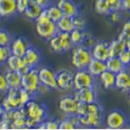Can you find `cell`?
Wrapping results in <instances>:
<instances>
[{
	"instance_id": "obj_6",
	"label": "cell",
	"mask_w": 130,
	"mask_h": 130,
	"mask_svg": "<svg viewBox=\"0 0 130 130\" xmlns=\"http://www.w3.org/2000/svg\"><path fill=\"white\" fill-rule=\"evenodd\" d=\"M49 44L53 52L59 53H66L70 50H72L74 47L71 43L69 32H60V31L49 40Z\"/></svg>"
},
{
	"instance_id": "obj_12",
	"label": "cell",
	"mask_w": 130,
	"mask_h": 130,
	"mask_svg": "<svg viewBox=\"0 0 130 130\" xmlns=\"http://www.w3.org/2000/svg\"><path fill=\"white\" fill-rule=\"evenodd\" d=\"M23 58L31 69L39 68V66L42 64V61H43V54L41 51L32 44L27 49V51L25 52Z\"/></svg>"
},
{
	"instance_id": "obj_15",
	"label": "cell",
	"mask_w": 130,
	"mask_h": 130,
	"mask_svg": "<svg viewBox=\"0 0 130 130\" xmlns=\"http://www.w3.org/2000/svg\"><path fill=\"white\" fill-rule=\"evenodd\" d=\"M6 65H7L8 69L12 70V71H18L20 74H24L26 73L31 68L26 64V62L24 61L23 57L15 56V55L10 54V56L8 57V59L6 60Z\"/></svg>"
},
{
	"instance_id": "obj_5",
	"label": "cell",
	"mask_w": 130,
	"mask_h": 130,
	"mask_svg": "<svg viewBox=\"0 0 130 130\" xmlns=\"http://www.w3.org/2000/svg\"><path fill=\"white\" fill-rule=\"evenodd\" d=\"M91 59L92 55L89 48L84 45H77L72 48L71 63L77 70L87 69Z\"/></svg>"
},
{
	"instance_id": "obj_45",
	"label": "cell",
	"mask_w": 130,
	"mask_h": 130,
	"mask_svg": "<svg viewBox=\"0 0 130 130\" xmlns=\"http://www.w3.org/2000/svg\"><path fill=\"white\" fill-rule=\"evenodd\" d=\"M126 49L128 52H130V39L126 41Z\"/></svg>"
},
{
	"instance_id": "obj_36",
	"label": "cell",
	"mask_w": 130,
	"mask_h": 130,
	"mask_svg": "<svg viewBox=\"0 0 130 130\" xmlns=\"http://www.w3.org/2000/svg\"><path fill=\"white\" fill-rule=\"evenodd\" d=\"M10 49L8 46H0V65L6 62V60L10 56Z\"/></svg>"
},
{
	"instance_id": "obj_41",
	"label": "cell",
	"mask_w": 130,
	"mask_h": 130,
	"mask_svg": "<svg viewBox=\"0 0 130 130\" xmlns=\"http://www.w3.org/2000/svg\"><path fill=\"white\" fill-rule=\"evenodd\" d=\"M108 17H109V20L111 21L112 23H114V24H118V23L121 21V18H122L119 11H111V12L108 14Z\"/></svg>"
},
{
	"instance_id": "obj_23",
	"label": "cell",
	"mask_w": 130,
	"mask_h": 130,
	"mask_svg": "<svg viewBox=\"0 0 130 130\" xmlns=\"http://www.w3.org/2000/svg\"><path fill=\"white\" fill-rule=\"evenodd\" d=\"M102 87L105 89H110L115 88V81H116V74L112 71L106 70L99 76Z\"/></svg>"
},
{
	"instance_id": "obj_22",
	"label": "cell",
	"mask_w": 130,
	"mask_h": 130,
	"mask_svg": "<svg viewBox=\"0 0 130 130\" xmlns=\"http://www.w3.org/2000/svg\"><path fill=\"white\" fill-rule=\"evenodd\" d=\"M86 70H87L93 77H95V78L99 77L104 71L107 70L106 62L103 61H100V60L92 58L91 61H89V65H88V67Z\"/></svg>"
},
{
	"instance_id": "obj_28",
	"label": "cell",
	"mask_w": 130,
	"mask_h": 130,
	"mask_svg": "<svg viewBox=\"0 0 130 130\" xmlns=\"http://www.w3.org/2000/svg\"><path fill=\"white\" fill-rule=\"evenodd\" d=\"M44 10L46 12L47 15L49 16V18L54 23H57L63 16L61 9L58 7L57 5L51 4L50 6H47L46 8H44Z\"/></svg>"
},
{
	"instance_id": "obj_11",
	"label": "cell",
	"mask_w": 130,
	"mask_h": 130,
	"mask_svg": "<svg viewBox=\"0 0 130 130\" xmlns=\"http://www.w3.org/2000/svg\"><path fill=\"white\" fill-rule=\"evenodd\" d=\"M79 101H78L74 96H65L59 101V108L66 116L77 115L79 109Z\"/></svg>"
},
{
	"instance_id": "obj_37",
	"label": "cell",
	"mask_w": 130,
	"mask_h": 130,
	"mask_svg": "<svg viewBox=\"0 0 130 130\" xmlns=\"http://www.w3.org/2000/svg\"><path fill=\"white\" fill-rule=\"evenodd\" d=\"M31 0H16V9H17V14H24V11L26 10L30 4Z\"/></svg>"
},
{
	"instance_id": "obj_18",
	"label": "cell",
	"mask_w": 130,
	"mask_h": 130,
	"mask_svg": "<svg viewBox=\"0 0 130 130\" xmlns=\"http://www.w3.org/2000/svg\"><path fill=\"white\" fill-rule=\"evenodd\" d=\"M63 15L74 17L79 14V7L73 0H59L57 3Z\"/></svg>"
},
{
	"instance_id": "obj_2",
	"label": "cell",
	"mask_w": 130,
	"mask_h": 130,
	"mask_svg": "<svg viewBox=\"0 0 130 130\" xmlns=\"http://www.w3.org/2000/svg\"><path fill=\"white\" fill-rule=\"evenodd\" d=\"M79 116V115H78ZM80 127L97 128L103 121V109L97 101L87 104V109L83 115L79 116Z\"/></svg>"
},
{
	"instance_id": "obj_29",
	"label": "cell",
	"mask_w": 130,
	"mask_h": 130,
	"mask_svg": "<svg viewBox=\"0 0 130 130\" xmlns=\"http://www.w3.org/2000/svg\"><path fill=\"white\" fill-rule=\"evenodd\" d=\"M86 32L84 30H80V29H73L71 32H70V37H71V43L74 46L77 45H81L83 43L84 40L86 38Z\"/></svg>"
},
{
	"instance_id": "obj_26",
	"label": "cell",
	"mask_w": 130,
	"mask_h": 130,
	"mask_svg": "<svg viewBox=\"0 0 130 130\" xmlns=\"http://www.w3.org/2000/svg\"><path fill=\"white\" fill-rule=\"evenodd\" d=\"M105 62H106L107 70L112 71V72L115 73V74H117V73H118L119 71L126 69L125 65L122 63V61H120V59L118 56L109 57Z\"/></svg>"
},
{
	"instance_id": "obj_33",
	"label": "cell",
	"mask_w": 130,
	"mask_h": 130,
	"mask_svg": "<svg viewBox=\"0 0 130 130\" xmlns=\"http://www.w3.org/2000/svg\"><path fill=\"white\" fill-rule=\"evenodd\" d=\"M37 129H47V130H57L59 129V121L57 120H45L37 126Z\"/></svg>"
},
{
	"instance_id": "obj_39",
	"label": "cell",
	"mask_w": 130,
	"mask_h": 130,
	"mask_svg": "<svg viewBox=\"0 0 130 130\" xmlns=\"http://www.w3.org/2000/svg\"><path fill=\"white\" fill-rule=\"evenodd\" d=\"M111 11H119L122 9V0H107Z\"/></svg>"
},
{
	"instance_id": "obj_19",
	"label": "cell",
	"mask_w": 130,
	"mask_h": 130,
	"mask_svg": "<svg viewBox=\"0 0 130 130\" xmlns=\"http://www.w3.org/2000/svg\"><path fill=\"white\" fill-rule=\"evenodd\" d=\"M17 14L16 0H0L1 18H11Z\"/></svg>"
},
{
	"instance_id": "obj_42",
	"label": "cell",
	"mask_w": 130,
	"mask_h": 130,
	"mask_svg": "<svg viewBox=\"0 0 130 130\" xmlns=\"http://www.w3.org/2000/svg\"><path fill=\"white\" fill-rule=\"evenodd\" d=\"M34 1L43 8H46L52 4V0H34Z\"/></svg>"
},
{
	"instance_id": "obj_25",
	"label": "cell",
	"mask_w": 130,
	"mask_h": 130,
	"mask_svg": "<svg viewBox=\"0 0 130 130\" xmlns=\"http://www.w3.org/2000/svg\"><path fill=\"white\" fill-rule=\"evenodd\" d=\"M108 50H109L110 57L113 56H119L121 53L126 50V41L120 40V39H116L112 42L108 43Z\"/></svg>"
},
{
	"instance_id": "obj_7",
	"label": "cell",
	"mask_w": 130,
	"mask_h": 130,
	"mask_svg": "<svg viewBox=\"0 0 130 130\" xmlns=\"http://www.w3.org/2000/svg\"><path fill=\"white\" fill-rule=\"evenodd\" d=\"M95 87V77L90 74L86 69L78 70L74 73L73 79V89H80L84 88Z\"/></svg>"
},
{
	"instance_id": "obj_13",
	"label": "cell",
	"mask_w": 130,
	"mask_h": 130,
	"mask_svg": "<svg viewBox=\"0 0 130 130\" xmlns=\"http://www.w3.org/2000/svg\"><path fill=\"white\" fill-rule=\"evenodd\" d=\"M30 46V42L25 37L17 36L15 38H13L12 42L9 45V49H10L11 54L23 57Z\"/></svg>"
},
{
	"instance_id": "obj_44",
	"label": "cell",
	"mask_w": 130,
	"mask_h": 130,
	"mask_svg": "<svg viewBox=\"0 0 130 130\" xmlns=\"http://www.w3.org/2000/svg\"><path fill=\"white\" fill-rule=\"evenodd\" d=\"M4 114H5V108H3L2 103H0V119H1V118H3Z\"/></svg>"
},
{
	"instance_id": "obj_21",
	"label": "cell",
	"mask_w": 130,
	"mask_h": 130,
	"mask_svg": "<svg viewBox=\"0 0 130 130\" xmlns=\"http://www.w3.org/2000/svg\"><path fill=\"white\" fill-rule=\"evenodd\" d=\"M4 74L7 80L9 89H18L22 88V74H20L18 71L8 69Z\"/></svg>"
},
{
	"instance_id": "obj_38",
	"label": "cell",
	"mask_w": 130,
	"mask_h": 130,
	"mask_svg": "<svg viewBox=\"0 0 130 130\" xmlns=\"http://www.w3.org/2000/svg\"><path fill=\"white\" fill-rule=\"evenodd\" d=\"M9 89V86H8L7 80L6 79L4 73L0 72V93L6 94Z\"/></svg>"
},
{
	"instance_id": "obj_40",
	"label": "cell",
	"mask_w": 130,
	"mask_h": 130,
	"mask_svg": "<svg viewBox=\"0 0 130 130\" xmlns=\"http://www.w3.org/2000/svg\"><path fill=\"white\" fill-rule=\"evenodd\" d=\"M118 58L125 65V67H127L130 65V52H128L127 50H125L123 53H120Z\"/></svg>"
},
{
	"instance_id": "obj_46",
	"label": "cell",
	"mask_w": 130,
	"mask_h": 130,
	"mask_svg": "<svg viewBox=\"0 0 130 130\" xmlns=\"http://www.w3.org/2000/svg\"><path fill=\"white\" fill-rule=\"evenodd\" d=\"M126 93H127V97H128V100H130V89H128L127 91H126Z\"/></svg>"
},
{
	"instance_id": "obj_31",
	"label": "cell",
	"mask_w": 130,
	"mask_h": 130,
	"mask_svg": "<svg viewBox=\"0 0 130 130\" xmlns=\"http://www.w3.org/2000/svg\"><path fill=\"white\" fill-rule=\"evenodd\" d=\"M13 37L9 31L4 28H0V46H8L10 45Z\"/></svg>"
},
{
	"instance_id": "obj_32",
	"label": "cell",
	"mask_w": 130,
	"mask_h": 130,
	"mask_svg": "<svg viewBox=\"0 0 130 130\" xmlns=\"http://www.w3.org/2000/svg\"><path fill=\"white\" fill-rule=\"evenodd\" d=\"M77 128V126L70 116H67L62 120L59 121V129L61 130H73Z\"/></svg>"
},
{
	"instance_id": "obj_34",
	"label": "cell",
	"mask_w": 130,
	"mask_h": 130,
	"mask_svg": "<svg viewBox=\"0 0 130 130\" xmlns=\"http://www.w3.org/2000/svg\"><path fill=\"white\" fill-rule=\"evenodd\" d=\"M118 38L123 41H127L128 39H130V21H127L123 24L121 32Z\"/></svg>"
},
{
	"instance_id": "obj_43",
	"label": "cell",
	"mask_w": 130,
	"mask_h": 130,
	"mask_svg": "<svg viewBox=\"0 0 130 130\" xmlns=\"http://www.w3.org/2000/svg\"><path fill=\"white\" fill-rule=\"evenodd\" d=\"M122 9L130 11V0H122Z\"/></svg>"
},
{
	"instance_id": "obj_27",
	"label": "cell",
	"mask_w": 130,
	"mask_h": 130,
	"mask_svg": "<svg viewBox=\"0 0 130 130\" xmlns=\"http://www.w3.org/2000/svg\"><path fill=\"white\" fill-rule=\"evenodd\" d=\"M56 24L60 32H65L70 34L73 29H75L74 23H73V18L72 17H69V16L63 15Z\"/></svg>"
},
{
	"instance_id": "obj_9",
	"label": "cell",
	"mask_w": 130,
	"mask_h": 130,
	"mask_svg": "<svg viewBox=\"0 0 130 130\" xmlns=\"http://www.w3.org/2000/svg\"><path fill=\"white\" fill-rule=\"evenodd\" d=\"M38 76L42 85L49 89H58L56 82V72L50 67L38 68Z\"/></svg>"
},
{
	"instance_id": "obj_16",
	"label": "cell",
	"mask_w": 130,
	"mask_h": 130,
	"mask_svg": "<svg viewBox=\"0 0 130 130\" xmlns=\"http://www.w3.org/2000/svg\"><path fill=\"white\" fill-rule=\"evenodd\" d=\"M74 97L78 101L81 103H91L97 101V92L95 88H84V89H76Z\"/></svg>"
},
{
	"instance_id": "obj_4",
	"label": "cell",
	"mask_w": 130,
	"mask_h": 130,
	"mask_svg": "<svg viewBox=\"0 0 130 130\" xmlns=\"http://www.w3.org/2000/svg\"><path fill=\"white\" fill-rule=\"evenodd\" d=\"M22 89L26 90L31 95L36 96L38 94L45 93L49 89L42 85L38 76V68H34L22 75Z\"/></svg>"
},
{
	"instance_id": "obj_14",
	"label": "cell",
	"mask_w": 130,
	"mask_h": 130,
	"mask_svg": "<svg viewBox=\"0 0 130 130\" xmlns=\"http://www.w3.org/2000/svg\"><path fill=\"white\" fill-rule=\"evenodd\" d=\"M74 73L68 70H61L56 72V82L58 89L62 90H70L73 89Z\"/></svg>"
},
{
	"instance_id": "obj_1",
	"label": "cell",
	"mask_w": 130,
	"mask_h": 130,
	"mask_svg": "<svg viewBox=\"0 0 130 130\" xmlns=\"http://www.w3.org/2000/svg\"><path fill=\"white\" fill-rule=\"evenodd\" d=\"M26 116V128H36L37 126L47 119L48 111L46 106L38 100L31 99L24 107Z\"/></svg>"
},
{
	"instance_id": "obj_24",
	"label": "cell",
	"mask_w": 130,
	"mask_h": 130,
	"mask_svg": "<svg viewBox=\"0 0 130 130\" xmlns=\"http://www.w3.org/2000/svg\"><path fill=\"white\" fill-rule=\"evenodd\" d=\"M43 10H44V8H43L42 6H39L38 4H36L34 0H31L30 4H29L28 7L26 8V10L24 11V14L29 20L35 21L43 13Z\"/></svg>"
},
{
	"instance_id": "obj_8",
	"label": "cell",
	"mask_w": 130,
	"mask_h": 130,
	"mask_svg": "<svg viewBox=\"0 0 130 130\" xmlns=\"http://www.w3.org/2000/svg\"><path fill=\"white\" fill-rule=\"evenodd\" d=\"M126 115L120 110H112L105 118L106 127L108 129H122L126 126Z\"/></svg>"
},
{
	"instance_id": "obj_3",
	"label": "cell",
	"mask_w": 130,
	"mask_h": 130,
	"mask_svg": "<svg viewBox=\"0 0 130 130\" xmlns=\"http://www.w3.org/2000/svg\"><path fill=\"white\" fill-rule=\"evenodd\" d=\"M31 99H32V96L22 88L18 89H9L6 93L2 106L5 110L19 109L24 108Z\"/></svg>"
},
{
	"instance_id": "obj_20",
	"label": "cell",
	"mask_w": 130,
	"mask_h": 130,
	"mask_svg": "<svg viewBox=\"0 0 130 130\" xmlns=\"http://www.w3.org/2000/svg\"><path fill=\"white\" fill-rule=\"evenodd\" d=\"M115 88L123 92H126L130 89V72L126 69L116 74Z\"/></svg>"
},
{
	"instance_id": "obj_35",
	"label": "cell",
	"mask_w": 130,
	"mask_h": 130,
	"mask_svg": "<svg viewBox=\"0 0 130 130\" xmlns=\"http://www.w3.org/2000/svg\"><path fill=\"white\" fill-rule=\"evenodd\" d=\"M73 18V23H74V26L77 29H80V30H85L86 24H87V22H86L85 18L82 17L80 14H78V15L72 17Z\"/></svg>"
},
{
	"instance_id": "obj_17",
	"label": "cell",
	"mask_w": 130,
	"mask_h": 130,
	"mask_svg": "<svg viewBox=\"0 0 130 130\" xmlns=\"http://www.w3.org/2000/svg\"><path fill=\"white\" fill-rule=\"evenodd\" d=\"M92 58L100 61H106L110 57L109 50H108V43L100 42L97 43L90 48Z\"/></svg>"
},
{
	"instance_id": "obj_10",
	"label": "cell",
	"mask_w": 130,
	"mask_h": 130,
	"mask_svg": "<svg viewBox=\"0 0 130 130\" xmlns=\"http://www.w3.org/2000/svg\"><path fill=\"white\" fill-rule=\"evenodd\" d=\"M35 30L41 38L48 41L59 32L57 24L52 20L43 23H35Z\"/></svg>"
},
{
	"instance_id": "obj_30",
	"label": "cell",
	"mask_w": 130,
	"mask_h": 130,
	"mask_svg": "<svg viewBox=\"0 0 130 130\" xmlns=\"http://www.w3.org/2000/svg\"><path fill=\"white\" fill-rule=\"evenodd\" d=\"M94 8L96 13L101 15H108V14L111 12L107 0H96Z\"/></svg>"
},
{
	"instance_id": "obj_47",
	"label": "cell",
	"mask_w": 130,
	"mask_h": 130,
	"mask_svg": "<svg viewBox=\"0 0 130 130\" xmlns=\"http://www.w3.org/2000/svg\"><path fill=\"white\" fill-rule=\"evenodd\" d=\"M0 18H1V16H0Z\"/></svg>"
}]
</instances>
